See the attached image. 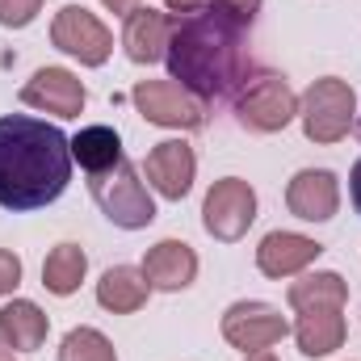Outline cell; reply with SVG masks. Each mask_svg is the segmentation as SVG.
Here are the masks:
<instances>
[{"instance_id":"cell-23","label":"cell","mask_w":361,"mask_h":361,"mask_svg":"<svg viewBox=\"0 0 361 361\" xmlns=\"http://www.w3.org/2000/svg\"><path fill=\"white\" fill-rule=\"evenodd\" d=\"M42 13V0H0V25L4 30H25Z\"/></svg>"},{"instance_id":"cell-7","label":"cell","mask_w":361,"mask_h":361,"mask_svg":"<svg viewBox=\"0 0 361 361\" xmlns=\"http://www.w3.org/2000/svg\"><path fill=\"white\" fill-rule=\"evenodd\" d=\"M130 101L152 126H169V130H202L206 126V105L189 89H180L177 80H139L130 89Z\"/></svg>"},{"instance_id":"cell-14","label":"cell","mask_w":361,"mask_h":361,"mask_svg":"<svg viewBox=\"0 0 361 361\" xmlns=\"http://www.w3.org/2000/svg\"><path fill=\"white\" fill-rule=\"evenodd\" d=\"M139 269H143L152 290L177 294V290H189L193 277H197V252L185 240H160V244L147 248V257H143Z\"/></svg>"},{"instance_id":"cell-18","label":"cell","mask_w":361,"mask_h":361,"mask_svg":"<svg viewBox=\"0 0 361 361\" xmlns=\"http://www.w3.org/2000/svg\"><path fill=\"white\" fill-rule=\"evenodd\" d=\"M286 298H290V307H294L298 315H302V311H345V302H349V281L332 269H319V273H307V277L290 281Z\"/></svg>"},{"instance_id":"cell-3","label":"cell","mask_w":361,"mask_h":361,"mask_svg":"<svg viewBox=\"0 0 361 361\" xmlns=\"http://www.w3.org/2000/svg\"><path fill=\"white\" fill-rule=\"evenodd\" d=\"M89 193L92 202L101 206V214L122 227V231H143L156 223V202H152V189L147 180L139 177V169L122 156L114 169L105 173H92L89 177Z\"/></svg>"},{"instance_id":"cell-22","label":"cell","mask_w":361,"mask_h":361,"mask_svg":"<svg viewBox=\"0 0 361 361\" xmlns=\"http://www.w3.org/2000/svg\"><path fill=\"white\" fill-rule=\"evenodd\" d=\"M59 361H118V349L97 328H72L59 345Z\"/></svg>"},{"instance_id":"cell-13","label":"cell","mask_w":361,"mask_h":361,"mask_svg":"<svg viewBox=\"0 0 361 361\" xmlns=\"http://www.w3.org/2000/svg\"><path fill=\"white\" fill-rule=\"evenodd\" d=\"M324 257V244L311 240V235H298V231H269L257 248V269L281 281V277H294L307 265H315Z\"/></svg>"},{"instance_id":"cell-19","label":"cell","mask_w":361,"mask_h":361,"mask_svg":"<svg viewBox=\"0 0 361 361\" xmlns=\"http://www.w3.org/2000/svg\"><path fill=\"white\" fill-rule=\"evenodd\" d=\"M290 332H294L302 357H328V353H336V349L345 345V336H349L341 311H302Z\"/></svg>"},{"instance_id":"cell-17","label":"cell","mask_w":361,"mask_h":361,"mask_svg":"<svg viewBox=\"0 0 361 361\" xmlns=\"http://www.w3.org/2000/svg\"><path fill=\"white\" fill-rule=\"evenodd\" d=\"M47 332H51V319H47V311H42L38 302H30V298H13V302L0 307V336H4L17 353H34V349H42Z\"/></svg>"},{"instance_id":"cell-10","label":"cell","mask_w":361,"mask_h":361,"mask_svg":"<svg viewBox=\"0 0 361 361\" xmlns=\"http://www.w3.org/2000/svg\"><path fill=\"white\" fill-rule=\"evenodd\" d=\"M85 101H89L85 80L76 72H68V68H38L21 89V105L55 114V118H80Z\"/></svg>"},{"instance_id":"cell-27","label":"cell","mask_w":361,"mask_h":361,"mask_svg":"<svg viewBox=\"0 0 361 361\" xmlns=\"http://www.w3.org/2000/svg\"><path fill=\"white\" fill-rule=\"evenodd\" d=\"M101 4H105L114 17H130V13L139 8V0H101Z\"/></svg>"},{"instance_id":"cell-16","label":"cell","mask_w":361,"mask_h":361,"mask_svg":"<svg viewBox=\"0 0 361 361\" xmlns=\"http://www.w3.org/2000/svg\"><path fill=\"white\" fill-rule=\"evenodd\" d=\"M147 294H152V286H147L143 269H135V265H114V269L101 273V281H97V302L105 311H114V315L143 311Z\"/></svg>"},{"instance_id":"cell-1","label":"cell","mask_w":361,"mask_h":361,"mask_svg":"<svg viewBox=\"0 0 361 361\" xmlns=\"http://www.w3.org/2000/svg\"><path fill=\"white\" fill-rule=\"evenodd\" d=\"M72 180V139L30 114L0 118V206L42 210Z\"/></svg>"},{"instance_id":"cell-4","label":"cell","mask_w":361,"mask_h":361,"mask_svg":"<svg viewBox=\"0 0 361 361\" xmlns=\"http://www.w3.org/2000/svg\"><path fill=\"white\" fill-rule=\"evenodd\" d=\"M298 118H302V135L311 143H341L353 130L357 97L341 76H319L298 97Z\"/></svg>"},{"instance_id":"cell-2","label":"cell","mask_w":361,"mask_h":361,"mask_svg":"<svg viewBox=\"0 0 361 361\" xmlns=\"http://www.w3.org/2000/svg\"><path fill=\"white\" fill-rule=\"evenodd\" d=\"M169 80L189 89L202 105L223 101L244 85L248 55H244V25L214 4L173 21L169 38Z\"/></svg>"},{"instance_id":"cell-15","label":"cell","mask_w":361,"mask_h":361,"mask_svg":"<svg viewBox=\"0 0 361 361\" xmlns=\"http://www.w3.org/2000/svg\"><path fill=\"white\" fill-rule=\"evenodd\" d=\"M169 38H173V17L160 8H135L122 25V47L130 63H160L169 55Z\"/></svg>"},{"instance_id":"cell-9","label":"cell","mask_w":361,"mask_h":361,"mask_svg":"<svg viewBox=\"0 0 361 361\" xmlns=\"http://www.w3.org/2000/svg\"><path fill=\"white\" fill-rule=\"evenodd\" d=\"M286 336H290L286 315L261 298H244L223 311V341L240 353H265L273 345H281Z\"/></svg>"},{"instance_id":"cell-5","label":"cell","mask_w":361,"mask_h":361,"mask_svg":"<svg viewBox=\"0 0 361 361\" xmlns=\"http://www.w3.org/2000/svg\"><path fill=\"white\" fill-rule=\"evenodd\" d=\"M235 118L252 135H277L298 118V97L286 76L261 72L257 80H244V89L235 97Z\"/></svg>"},{"instance_id":"cell-6","label":"cell","mask_w":361,"mask_h":361,"mask_svg":"<svg viewBox=\"0 0 361 361\" xmlns=\"http://www.w3.org/2000/svg\"><path fill=\"white\" fill-rule=\"evenodd\" d=\"M257 223V189L244 177H223L206 189V202H202V227L223 240V244H235L248 235V227Z\"/></svg>"},{"instance_id":"cell-21","label":"cell","mask_w":361,"mask_h":361,"mask_svg":"<svg viewBox=\"0 0 361 361\" xmlns=\"http://www.w3.org/2000/svg\"><path fill=\"white\" fill-rule=\"evenodd\" d=\"M72 160L85 173H105L122 160V139L114 126H85L80 135H72Z\"/></svg>"},{"instance_id":"cell-29","label":"cell","mask_w":361,"mask_h":361,"mask_svg":"<svg viewBox=\"0 0 361 361\" xmlns=\"http://www.w3.org/2000/svg\"><path fill=\"white\" fill-rule=\"evenodd\" d=\"M13 353H17V349H13V345H8V341L0 336V361H13Z\"/></svg>"},{"instance_id":"cell-26","label":"cell","mask_w":361,"mask_h":361,"mask_svg":"<svg viewBox=\"0 0 361 361\" xmlns=\"http://www.w3.org/2000/svg\"><path fill=\"white\" fill-rule=\"evenodd\" d=\"M164 8H173L177 17H189V13H202V8H210V0H164Z\"/></svg>"},{"instance_id":"cell-30","label":"cell","mask_w":361,"mask_h":361,"mask_svg":"<svg viewBox=\"0 0 361 361\" xmlns=\"http://www.w3.org/2000/svg\"><path fill=\"white\" fill-rule=\"evenodd\" d=\"M244 361H277V357H273L269 349H265V353H244Z\"/></svg>"},{"instance_id":"cell-24","label":"cell","mask_w":361,"mask_h":361,"mask_svg":"<svg viewBox=\"0 0 361 361\" xmlns=\"http://www.w3.org/2000/svg\"><path fill=\"white\" fill-rule=\"evenodd\" d=\"M17 286H21V257L8 252V248H0V298L13 294Z\"/></svg>"},{"instance_id":"cell-12","label":"cell","mask_w":361,"mask_h":361,"mask_svg":"<svg viewBox=\"0 0 361 361\" xmlns=\"http://www.w3.org/2000/svg\"><path fill=\"white\" fill-rule=\"evenodd\" d=\"M286 206L302 223H328L341 210V180L332 169H302L286 185Z\"/></svg>"},{"instance_id":"cell-8","label":"cell","mask_w":361,"mask_h":361,"mask_svg":"<svg viewBox=\"0 0 361 361\" xmlns=\"http://www.w3.org/2000/svg\"><path fill=\"white\" fill-rule=\"evenodd\" d=\"M51 42H55V51L80 59L85 68H101V63L109 59V51H114L109 25H105L97 13H89L85 4H63V8L55 13V21H51Z\"/></svg>"},{"instance_id":"cell-11","label":"cell","mask_w":361,"mask_h":361,"mask_svg":"<svg viewBox=\"0 0 361 361\" xmlns=\"http://www.w3.org/2000/svg\"><path fill=\"white\" fill-rule=\"evenodd\" d=\"M143 173H147V185L169 197V202H180L189 189H193V177H197V156L185 139H164L147 152L143 160Z\"/></svg>"},{"instance_id":"cell-20","label":"cell","mask_w":361,"mask_h":361,"mask_svg":"<svg viewBox=\"0 0 361 361\" xmlns=\"http://www.w3.org/2000/svg\"><path fill=\"white\" fill-rule=\"evenodd\" d=\"M85 273H89V257H85L80 244H55V248L47 252V261H42V286H47L51 294L68 298V294L80 290Z\"/></svg>"},{"instance_id":"cell-25","label":"cell","mask_w":361,"mask_h":361,"mask_svg":"<svg viewBox=\"0 0 361 361\" xmlns=\"http://www.w3.org/2000/svg\"><path fill=\"white\" fill-rule=\"evenodd\" d=\"M219 13H227V17H235L240 25H252V17L261 13V0H210Z\"/></svg>"},{"instance_id":"cell-28","label":"cell","mask_w":361,"mask_h":361,"mask_svg":"<svg viewBox=\"0 0 361 361\" xmlns=\"http://www.w3.org/2000/svg\"><path fill=\"white\" fill-rule=\"evenodd\" d=\"M349 193H353V206H357V214H361V160L353 164V173H349Z\"/></svg>"}]
</instances>
